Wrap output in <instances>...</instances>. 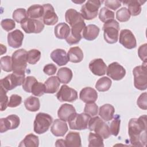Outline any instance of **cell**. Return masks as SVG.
<instances>
[{
  "label": "cell",
  "instance_id": "cell-1",
  "mask_svg": "<svg viewBox=\"0 0 147 147\" xmlns=\"http://www.w3.org/2000/svg\"><path fill=\"white\" fill-rule=\"evenodd\" d=\"M146 115L138 118H131L128 124V134L131 144L134 146H146Z\"/></svg>",
  "mask_w": 147,
  "mask_h": 147
},
{
  "label": "cell",
  "instance_id": "cell-2",
  "mask_svg": "<svg viewBox=\"0 0 147 147\" xmlns=\"http://www.w3.org/2000/svg\"><path fill=\"white\" fill-rule=\"evenodd\" d=\"M27 53L24 49H20L13 53L11 56L13 72L25 74L27 67Z\"/></svg>",
  "mask_w": 147,
  "mask_h": 147
},
{
  "label": "cell",
  "instance_id": "cell-3",
  "mask_svg": "<svg viewBox=\"0 0 147 147\" xmlns=\"http://www.w3.org/2000/svg\"><path fill=\"white\" fill-rule=\"evenodd\" d=\"M119 23L115 20L105 22L103 26L105 40L109 44L117 42L119 37Z\"/></svg>",
  "mask_w": 147,
  "mask_h": 147
},
{
  "label": "cell",
  "instance_id": "cell-4",
  "mask_svg": "<svg viewBox=\"0 0 147 147\" xmlns=\"http://www.w3.org/2000/svg\"><path fill=\"white\" fill-rule=\"evenodd\" d=\"M134 87L141 91L145 90L147 88V69L146 63L141 65H138L133 70Z\"/></svg>",
  "mask_w": 147,
  "mask_h": 147
},
{
  "label": "cell",
  "instance_id": "cell-5",
  "mask_svg": "<svg viewBox=\"0 0 147 147\" xmlns=\"http://www.w3.org/2000/svg\"><path fill=\"white\" fill-rule=\"evenodd\" d=\"M88 127L90 131L98 134L104 139L108 138L111 135L109 126L99 117L91 118Z\"/></svg>",
  "mask_w": 147,
  "mask_h": 147
},
{
  "label": "cell",
  "instance_id": "cell-6",
  "mask_svg": "<svg viewBox=\"0 0 147 147\" xmlns=\"http://www.w3.org/2000/svg\"><path fill=\"white\" fill-rule=\"evenodd\" d=\"M25 74L13 72L4 78L1 79L0 86L6 91L11 90L18 86L23 84L25 80Z\"/></svg>",
  "mask_w": 147,
  "mask_h": 147
},
{
  "label": "cell",
  "instance_id": "cell-7",
  "mask_svg": "<svg viewBox=\"0 0 147 147\" xmlns=\"http://www.w3.org/2000/svg\"><path fill=\"white\" fill-rule=\"evenodd\" d=\"M52 121V117L48 114L44 113H38L34 121V131L38 134L45 133L48 130Z\"/></svg>",
  "mask_w": 147,
  "mask_h": 147
},
{
  "label": "cell",
  "instance_id": "cell-8",
  "mask_svg": "<svg viewBox=\"0 0 147 147\" xmlns=\"http://www.w3.org/2000/svg\"><path fill=\"white\" fill-rule=\"evenodd\" d=\"M99 0H89L84 4L80 9V14L83 18L87 20H90L96 17L98 14L99 8L102 2Z\"/></svg>",
  "mask_w": 147,
  "mask_h": 147
},
{
  "label": "cell",
  "instance_id": "cell-9",
  "mask_svg": "<svg viewBox=\"0 0 147 147\" xmlns=\"http://www.w3.org/2000/svg\"><path fill=\"white\" fill-rule=\"evenodd\" d=\"M91 116L88 114L76 113L68 119V122L71 129L82 130L87 128Z\"/></svg>",
  "mask_w": 147,
  "mask_h": 147
},
{
  "label": "cell",
  "instance_id": "cell-10",
  "mask_svg": "<svg viewBox=\"0 0 147 147\" xmlns=\"http://www.w3.org/2000/svg\"><path fill=\"white\" fill-rule=\"evenodd\" d=\"M85 26L84 21H80L71 26L70 33L65 38L67 42L69 45L79 43L82 38V32Z\"/></svg>",
  "mask_w": 147,
  "mask_h": 147
},
{
  "label": "cell",
  "instance_id": "cell-11",
  "mask_svg": "<svg viewBox=\"0 0 147 147\" xmlns=\"http://www.w3.org/2000/svg\"><path fill=\"white\" fill-rule=\"evenodd\" d=\"M21 26L26 33H39L44 28V24L41 21L27 18L21 23Z\"/></svg>",
  "mask_w": 147,
  "mask_h": 147
},
{
  "label": "cell",
  "instance_id": "cell-12",
  "mask_svg": "<svg viewBox=\"0 0 147 147\" xmlns=\"http://www.w3.org/2000/svg\"><path fill=\"white\" fill-rule=\"evenodd\" d=\"M56 96L60 102H73L78 99V92L74 88L64 84L61 86Z\"/></svg>",
  "mask_w": 147,
  "mask_h": 147
},
{
  "label": "cell",
  "instance_id": "cell-13",
  "mask_svg": "<svg viewBox=\"0 0 147 147\" xmlns=\"http://www.w3.org/2000/svg\"><path fill=\"white\" fill-rule=\"evenodd\" d=\"M20 124V119L18 116L15 114L9 115L6 118L0 119V131L5 132L9 130L17 129Z\"/></svg>",
  "mask_w": 147,
  "mask_h": 147
},
{
  "label": "cell",
  "instance_id": "cell-14",
  "mask_svg": "<svg viewBox=\"0 0 147 147\" xmlns=\"http://www.w3.org/2000/svg\"><path fill=\"white\" fill-rule=\"evenodd\" d=\"M119 42L125 48L131 49L136 47V39L131 32L129 29H122L120 32L119 36Z\"/></svg>",
  "mask_w": 147,
  "mask_h": 147
},
{
  "label": "cell",
  "instance_id": "cell-15",
  "mask_svg": "<svg viewBox=\"0 0 147 147\" xmlns=\"http://www.w3.org/2000/svg\"><path fill=\"white\" fill-rule=\"evenodd\" d=\"M106 74L114 80H120L125 76L126 70L118 62H113L108 65Z\"/></svg>",
  "mask_w": 147,
  "mask_h": 147
},
{
  "label": "cell",
  "instance_id": "cell-16",
  "mask_svg": "<svg viewBox=\"0 0 147 147\" xmlns=\"http://www.w3.org/2000/svg\"><path fill=\"white\" fill-rule=\"evenodd\" d=\"M44 10L42 21L44 24L47 25H54L58 22V17L55 13V9L52 5L49 3L42 5Z\"/></svg>",
  "mask_w": 147,
  "mask_h": 147
},
{
  "label": "cell",
  "instance_id": "cell-17",
  "mask_svg": "<svg viewBox=\"0 0 147 147\" xmlns=\"http://www.w3.org/2000/svg\"><path fill=\"white\" fill-rule=\"evenodd\" d=\"M24 34L19 29H16L7 34L8 45L13 48H18L22 44L24 40Z\"/></svg>",
  "mask_w": 147,
  "mask_h": 147
},
{
  "label": "cell",
  "instance_id": "cell-18",
  "mask_svg": "<svg viewBox=\"0 0 147 147\" xmlns=\"http://www.w3.org/2000/svg\"><path fill=\"white\" fill-rule=\"evenodd\" d=\"M89 69L96 76H102L106 74L107 66L102 59H95L89 63Z\"/></svg>",
  "mask_w": 147,
  "mask_h": 147
},
{
  "label": "cell",
  "instance_id": "cell-19",
  "mask_svg": "<svg viewBox=\"0 0 147 147\" xmlns=\"http://www.w3.org/2000/svg\"><path fill=\"white\" fill-rule=\"evenodd\" d=\"M79 98L86 103H94L98 99V93L94 88L87 87L80 91Z\"/></svg>",
  "mask_w": 147,
  "mask_h": 147
},
{
  "label": "cell",
  "instance_id": "cell-20",
  "mask_svg": "<svg viewBox=\"0 0 147 147\" xmlns=\"http://www.w3.org/2000/svg\"><path fill=\"white\" fill-rule=\"evenodd\" d=\"M68 130L67 123L60 119H56L51 127V133L56 137H63Z\"/></svg>",
  "mask_w": 147,
  "mask_h": 147
},
{
  "label": "cell",
  "instance_id": "cell-21",
  "mask_svg": "<svg viewBox=\"0 0 147 147\" xmlns=\"http://www.w3.org/2000/svg\"><path fill=\"white\" fill-rule=\"evenodd\" d=\"M76 113L75 107L70 104L64 103L58 110L57 116L59 119L66 122Z\"/></svg>",
  "mask_w": 147,
  "mask_h": 147
},
{
  "label": "cell",
  "instance_id": "cell-22",
  "mask_svg": "<svg viewBox=\"0 0 147 147\" xmlns=\"http://www.w3.org/2000/svg\"><path fill=\"white\" fill-rule=\"evenodd\" d=\"M51 58L58 65L63 66L67 64L69 61L68 55L63 49H56L51 53Z\"/></svg>",
  "mask_w": 147,
  "mask_h": 147
},
{
  "label": "cell",
  "instance_id": "cell-23",
  "mask_svg": "<svg viewBox=\"0 0 147 147\" xmlns=\"http://www.w3.org/2000/svg\"><path fill=\"white\" fill-rule=\"evenodd\" d=\"M145 2V1H142L138 0H129L126 1H122L121 2L127 6V10L129 11L130 16H136L140 14L141 11V6Z\"/></svg>",
  "mask_w": 147,
  "mask_h": 147
},
{
  "label": "cell",
  "instance_id": "cell-24",
  "mask_svg": "<svg viewBox=\"0 0 147 147\" xmlns=\"http://www.w3.org/2000/svg\"><path fill=\"white\" fill-rule=\"evenodd\" d=\"M100 29L95 25L90 24L86 26L82 32V37L88 41H92L99 35Z\"/></svg>",
  "mask_w": 147,
  "mask_h": 147
},
{
  "label": "cell",
  "instance_id": "cell-25",
  "mask_svg": "<svg viewBox=\"0 0 147 147\" xmlns=\"http://www.w3.org/2000/svg\"><path fill=\"white\" fill-rule=\"evenodd\" d=\"M115 109L110 104H105L101 106L99 110V115L104 121H111L114 117Z\"/></svg>",
  "mask_w": 147,
  "mask_h": 147
},
{
  "label": "cell",
  "instance_id": "cell-26",
  "mask_svg": "<svg viewBox=\"0 0 147 147\" xmlns=\"http://www.w3.org/2000/svg\"><path fill=\"white\" fill-rule=\"evenodd\" d=\"M66 147H80L82 146L81 138L79 133L69 131L65 137Z\"/></svg>",
  "mask_w": 147,
  "mask_h": 147
},
{
  "label": "cell",
  "instance_id": "cell-27",
  "mask_svg": "<svg viewBox=\"0 0 147 147\" xmlns=\"http://www.w3.org/2000/svg\"><path fill=\"white\" fill-rule=\"evenodd\" d=\"M65 19L70 26L77 22L84 21V18L81 14L74 9H69L66 11Z\"/></svg>",
  "mask_w": 147,
  "mask_h": 147
},
{
  "label": "cell",
  "instance_id": "cell-28",
  "mask_svg": "<svg viewBox=\"0 0 147 147\" xmlns=\"http://www.w3.org/2000/svg\"><path fill=\"white\" fill-rule=\"evenodd\" d=\"M60 82L57 79V76H51L45 82L44 86L45 89V93L54 94L57 91Z\"/></svg>",
  "mask_w": 147,
  "mask_h": 147
},
{
  "label": "cell",
  "instance_id": "cell-29",
  "mask_svg": "<svg viewBox=\"0 0 147 147\" xmlns=\"http://www.w3.org/2000/svg\"><path fill=\"white\" fill-rule=\"evenodd\" d=\"M70 28L69 25L64 22L58 24L54 29L55 36L59 39H65L70 33Z\"/></svg>",
  "mask_w": 147,
  "mask_h": 147
},
{
  "label": "cell",
  "instance_id": "cell-30",
  "mask_svg": "<svg viewBox=\"0 0 147 147\" xmlns=\"http://www.w3.org/2000/svg\"><path fill=\"white\" fill-rule=\"evenodd\" d=\"M67 55L69 61L72 63H80L83 59V52L79 47H71L69 49Z\"/></svg>",
  "mask_w": 147,
  "mask_h": 147
},
{
  "label": "cell",
  "instance_id": "cell-31",
  "mask_svg": "<svg viewBox=\"0 0 147 147\" xmlns=\"http://www.w3.org/2000/svg\"><path fill=\"white\" fill-rule=\"evenodd\" d=\"M44 10L42 6L40 5H33L27 10L28 17L32 19H39L42 18Z\"/></svg>",
  "mask_w": 147,
  "mask_h": 147
},
{
  "label": "cell",
  "instance_id": "cell-32",
  "mask_svg": "<svg viewBox=\"0 0 147 147\" xmlns=\"http://www.w3.org/2000/svg\"><path fill=\"white\" fill-rule=\"evenodd\" d=\"M56 76L60 83L67 84L71 80L73 74L71 69L69 68L62 67L58 70Z\"/></svg>",
  "mask_w": 147,
  "mask_h": 147
},
{
  "label": "cell",
  "instance_id": "cell-33",
  "mask_svg": "<svg viewBox=\"0 0 147 147\" xmlns=\"http://www.w3.org/2000/svg\"><path fill=\"white\" fill-rule=\"evenodd\" d=\"M38 137L32 133H30L26 135L24 140L21 141V142L19 144V146L25 147H38Z\"/></svg>",
  "mask_w": 147,
  "mask_h": 147
},
{
  "label": "cell",
  "instance_id": "cell-34",
  "mask_svg": "<svg viewBox=\"0 0 147 147\" xmlns=\"http://www.w3.org/2000/svg\"><path fill=\"white\" fill-rule=\"evenodd\" d=\"M24 105L26 110H28V111L35 112L40 109V100L37 97L30 96L25 100Z\"/></svg>",
  "mask_w": 147,
  "mask_h": 147
},
{
  "label": "cell",
  "instance_id": "cell-35",
  "mask_svg": "<svg viewBox=\"0 0 147 147\" xmlns=\"http://www.w3.org/2000/svg\"><path fill=\"white\" fill-rule=\"evenodd\" d=\"M111 84L112 81L110 78L103 76L97 80L95 84V88L100 92H105L110 89Z\"/></svg>",
  "mask_w": 147,
  "mask_h": 147
},
{
  "label": "cell",
  "instance_id": "cell-36",
  "mask_svg": "<svg viewBox=\"0 0 147 147\" xmlns=\"http://www.w3.org/2000/svg\"><path fill=\"white\" fill-rule=\"evenodd\" d=\"M88 146L89 147H103V138L97 133L90 132L88 136Z\"/></svg>",
  "mask_w": 147,
  "mask_h": 147
},
{
  "label": "cell",
  "instance_id": "cell-37",
  "mask_svg": "<svg viewBox=\"0 0 147 147\" xmlns=\"http://www.w3.org/2000/svg\"><path fill=\"white\" fill-rule=\"evenodd\" d=\"M99 20L105 23L114 18V13L106 7H102L99 13Z\"/></svg>",
  "mask_w": 147,
  "mask_h": 147
},
{
  "label": "cell",
  "instance_id": "cell-38",
  "mask_svg": "<svg viewBox=\"0 0 147 147\" xmlns=\"http://www.w3.org/2000/svg\"><path fill=\"white\" fill-rule=\"evenodd\" d=\"M41 57V52L39 50L32 49L27 53V62L30 64H36Z\"/></svg>",
  "mask_w": 147,
  "mask_h": 147
},
{
  "label": "cell",
  "instance_id": "cell-39",
  "mask_svg": "<svg viewBox=\"0 0 147 147\" xmlns=\"http://www.w3.org/2000/svg\"><path fill=\"white\" fill-rule=\"evenodd\" d=\"M120 116L118 114H116L114 117H113V119L111 121L109 127L111 134L114 136H117L118 134L120 128Z\"/></svg>",
  "mask_w": 147,
  "mask_h": 147
},
{
  "label": "cell",
  "instance_id": "cell-40",
  "mask_svg": "<svg viewBox=\"0 0 147 147\" xmlns=\"http://www.w3.org/2000/svg\"><path fill=\"white\" fill-rule=\"evenodd\" d=\"M13 20L18 23H21L28 17L27 11L24 8H19L16 9L13 13Z\"/></svg>",
  "mask_w": 147,
  "mask_h": 147
},
{
  "label": "cell",
  "instance_id": "cell-41",
  "mask_svg": "<svg viewBox=\"0 0 147 147\" xmlns=\"http://www.w3.org/2000/svg\"><path fill=\"white\" fill-rule=\"evenodd\" d=\"M130 14L125 7H122L116 12V18L119 22H126L130 18Z\"/></svg>",
  "mask_w": 147,
  "mask_h": 147
},
{
  "label": "cell",
  "instance_id": "cell-42",
  "mask_svg": "<svg viewBox=\"0 0 147 147\" xmlns=\"http://www.w3.org/2000/svg\"><path fill=\"white\" fill-rule=\"evenodd\" d=\"M1 69L5 72H11L13 71L11 57L9 56H5L1 58Z\"/></svg>",
  "mask_w": 147,
  "mask_h": 147
},
{
  "label": "cell",
  "instance_id": "cell-43",
  "mask_svg": "<svg viewBox=\"0 0 147 147\" xmlns=\"http://www.w3.org/2000/svg\"><path fill=\"white\" fill-rule=\"evenodd\" d=\"M31 93L36 96H41L45 93V89L44 84L36 82L32 86Z\"/></svg>",
  "mask_w": 147,
  "mask_h": 147
},
{
  "label": "cell",
  "instance_id": "cell-44",
  "mask_svg": "<svg viewBox=\"0 0 147 147\" xmlns=\"http://www.w3.org/2000/svg\"><path fill=\"white\" fill-rule=\"evenodd\" d=\"M37 82V79L32 76H28L25 79L22 84V88L26 92H31V90L33 84Z\"/></svg>",
  "mask_w": 147,
  "mask_h": 147
},
{
  "label": "cell",
  "instance_id": "cell-45",
  "mask_svg": "<svg viewBox=\"0 0 147 147\" xmlns=\"http://www.w3.org/2000/svg\"><path fill=\"white\" fill-rule=\"evenodd\" d=\"M7 91L2 88H0V110L1 111L5 110L8 106L9 98L6 95Z\"/></svg>",
  "mask_w": 147,
  "mask_h": 147
},
{
  "label": "cell",
  "instance_id": "cell-46",
  "mask_svg": "<svg viewBox=\"0 0 147 147\" xmlns=\"http://www.w3.org/2000/svg\"><path fill=\"white\" fill-rule=\"evenodd\" d=\"M98 111V106L94 103H86L84 108V113L88 114L91 117H94L97 115Z\"/></svg>",
  "mask_w": 147,
  "mask_h": 147
},
{
  "label": "cell",
  "instance_id": "cell-47",
  "mask_svg": "<svg viewBox=\"0 0 147 147\" xmlns=\"http://www.w3.org/2000/svg\"><path fill=\"white\" fill-rule=\"evenodd\" d=\"M1 25L3 30L7 32H9L16 27V23L14 20L7 18L1 21Z\"/></svg>",
  "mask_w": 147,
  "mask_h": 147
},
{
  "label": "cell",
  "instance_id": "cell-48",
  "mask_svg": "<svg viewBox=\"0 0 147 147\" xmlns=\"http://www.w3.org/2000/svg\"><path fill=\"white\" fill-rule=\"evenodd\" d=\"M22 103V98L17 94H13L10 96L8 107H16L21 105Z\"/></svg>",
  "mask_w": 147,
  "mask_h": 147
},
{
  "label": "cell",
  "instance_id": "cell-49",
  "mask_svg": "<svg viewBox=\"0 0 147 147\" xmlns=\"http://www.w3.org/2000/svg\"><path fill=\"white\" fill-rule=\"evenodd\" d=\"M146 96H147V94L146 92L142 93L137 99V104L138 106L140 109L145 110L147 109Z\"/></svg>",
  "mask_w": 147,
  "mask_h": 147
},
{
  "label": "cell",
  "instance_id": "cell-50",
  "mask_svg": "<svg viewBox=\"0 0 147 147\" xmlns=\"http://www.w3.org/2000/svg\"><path fill=\"white\" fill-rule=\"evenodd\" d=\"M105 5L106 7L112 9L113 10H116L117 9H118L119 7L121 6V1H105Z\"/></svg>",
  "mask_w": 147,
  "mask_h": 147
},
{
  "label": "cell",
  "instance_id": "cell-51",
  "mask_svg": "<svg viewBox=\"0 0 147 147\" xmlns=\"http://www.w3.org/2000/svg\"><path fill=\"white\" fill-rule=\"evenodd\" d=\"M146 50L147 44L146 43L141 45L138 49V56L141 60L144 61V63H146Z\"/></svg>",
  "mask_w": 147,
  "mask_h": 147
},
{
  "label": "cell",
  "instance_id": "cell-52",
  "mask_svg": "<svg viewBox=\"0 0 147 147\" xmlns=\"http://www.w3.org/2000/svg\"><path fill=\"white\" fill-rule=\"evenodd\" d=\"M57 71V67L53 64H48L45 65L43 68V71L48 75H53L56 74Z\"/></svg>",
  "mask_w": 147,
  "mask_h": 147
},
{
  "label": "cell",
  "instance_id": "cell-53",
  "mask_svg": "<svg viewBox=\"0 0 147 147\" xmlns=\"http://www.w3.org/2000/svg\"><path fill=\"white\" fill-rule=\"evenodd\" d=\"M55 146H66L65 141L63 139H59L56 141Z\"/></svg>",
  "mask_w": 147,
  "mask_h": 147
},
{
  "label": "cell",
  "instance_id": "cell-54",
  "mask_svg": "<svg viewBox=\"0 0 147 147\" xmlns=\"http://www.w3.org/2000/svg\"><path fill=\"white\" fill-rule=\"evenodd\" d=\"M1 53L3 52L2 51H3V53H5L6 52V47L4 45H3L2 44H1Z\"/></svg>",
  "mask_w": 147,
  "mask_h": 147
}]
</instances>
